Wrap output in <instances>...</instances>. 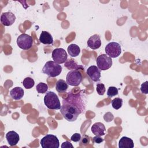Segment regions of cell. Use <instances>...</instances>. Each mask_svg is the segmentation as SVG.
<instances>
[{
	"label": "cell",
	"instance_id": "cell-23",
	"mask_svg": "<svg viewBox=\"0 0 148 148\" xmlns=\"http://www.w3.org/2000/svg\"><path fill=\"white\" fill-rule=\"evenodd\" d=\"M112 106L114 109H119L123 105V99L120 98H116L113 99L112 102Z\"/></svg>",
	"mask_w": 148,
	"mask_h": 148
},
{
	"label": "cell",
	"instance_id": "cell-10",
	"mask_svg": "<svg viewBox=\"0 0 148 148\" xmlns=\"http://www.w3.org/2000/svg\"><path fill=\"white\" fill-rule=\"evenodd\" d=\"M87 74L93 82H97L100 80L101 70L95 65L90 66L87 70Z\"/></svg>",
	"mask_w": 148,
	"mask_h": 148
},
{
	"label": "cell",
	"instance_id": "cell-30",
	"mask_svg": "<svg viewBox=\"0 0 148 148\" xmlns=\"http://www.w3.org/2000/svg\"><path fill=\"white\" fill-rule=\"evenodd\" d=\"M61 148H73V145H72V143L71 142H69V141H65L64 142H63L61 146Z\"/></svg>",
	"mask_w": 148,
	"mask_h": 148
},
{
	"label": "cell",
	"instance_id": "cell-17",
	"mask_svg": "<svg viewBox=\"0 0 148 148\" xmlns=\"http://www.w3.org/2000/svg\"><path fill=\"white\" fill-rule=\"evenodd\" d=\"M134 146L133 140L127 136H123L119 140V147L120 148H133Z\"/></svg>",
	"mask_w": 148,
	"mask_h": 148
},
{
	"label": "cell",
	"instance_id": "cell-2",
	"mask_svg": "<svg viewBox=\"0 0 148 148\" xmlns=\"http://www.w3.org/2000/svg\"><path fill=\"white\" fill-rule=\"evenodd\" d=\"M61 72L62 66L53 61L46 62L42 69V72L43 73L51 77H55L58 76Z\"/></svg>",
	"mask_w": 148,
	"mask_h": 148
},
{
	"label": "cell",
	"instance_id": "cell-24",
	"mask_svg": "<svg viewBox=\"0 0 148 148\" xmlns=\"http://www.w3.org/2000/svg\"><path fill=\"white\" fill-rule=\"evenodd\" d=\"M117 95H118V89L116 87H109L107 91V95L109 97H113Z\"/></svg>",
	"mask_w": 148,
	"mask_h": 148
},
{
	"label": "cell",
	"instance_id": "cell-26",
	"mask_svg": "<svg viewBox=\"0 0 148 148\" xmlns=\"http://www.w3.org/2000/svg\"><path fill=\"white\" fill-rule=\"evenodd\" d=\"M81 139V135L79 133H75L71 137V140L75 142H79Z\"/></svg>",
	"mask_w": 148,
	"mask_h": 148
},
{
	"label": "cell",
	"instance_id": "cell-6",
	"mask_svg": "<svg viewBox=\"0 0 148 148\" xmlns=\"http://www.w3.org/2000/svg\"><path fill=\"white\" fill-rule=\"evenodd\" d=\"M17 45L23 50H28L31 49L33 45L32 38L26 34H22L17 39Z\"/></svg>",
	"mask_w": 148,
	"mask_h": 148
},
{
	"label": "cell",
	"instance_id": "cell-3",
	"mask_svg": "<svg viewBox=\"0 0 148 148\" xmlns=\"http://www.w3.org/2000/svg\"><path fill=\"white\" fill-rule=\"evenodd\" d=\"M44 103L46 107L50 109L58 110L61 106L57 95L53 91L46 92L44 97Z\"/></svg>",
	"mask_w": 148,
	"mask_h": 148
},
{
	"label": "cell",
	"instance_id": "cell-8",
	"mask_svg": "<svg viewBox=\"0 0 148 148\" xmlns=\"http://www.w3.org/2000/svg\"><path fill=\"white\" fill-rule=\"evenodd\" d=\"M96 62L97 67L101 71H106L112 65V58L105 54L99 56L97 58Z\"/></svg>",
	"mask_w": 148,
	"mask_h": 148
},
{
	"label": "cell",
	"instance_id": "cell-21",
	"mask_svg": "<svg viewBox=\"0 0 148 148\" xmlns=\"http://www.w3.org/2000/svg\"><path fill=\"white\" fill-rule=\"evenodd\" d=\"M23 84L26 89H30L34 86L35 82L32 78L30 77H27L24 79Z\"/></svg>",
	"mask_w": 148,
	"mask_h": 148
},
{
	"label": "cell",
	"instance_id": "cell-28",
	"mask_svg": "<svg viewBox=\"0 0 148 148\" xmlns=\"http://www.w3.org/2000/svg\"><path fill=\"white\" fill-rule=\"evenodd\" d=\"M147 81H146L145 82L141 84V87H140V91L142 93H144L145 94H147Z\"/></svg>",
	"mask_w": 148,
	"mask_h": 148
},
{
	"label": "cell",
	"instance_id": "cell-25",
	"mask_svg": "<svg viewBox=\"0 0 148 148\" xmlns=\"http://www.w3.org/2000/svg\"><path fill=\"white\" fill-rule=\"evenodd\" d=\"M96 90H97V93L99 95H103L106 91L105 85L103 83H98L97 84Z\"/></svg>",
	"mask_w": 148,
	"mask_h": 148
},
{
	"label": "cell",
	"instance_id": "cell-13",
	"mask_svg": "<svg viewBox=\"0 0 148 148\" xmlns=\"http://www.w3.org/2000/svg\"><path fill=\"white\" fill-rule=\"evenodd\" d=\"M6 139L8 144L10 146H13L16 145L18 143L20 140V136L15 131H10L6 134Z\"/></svg>",
	"mask_w": 148,
	"mask_h": 148
},
{
	"label": "cell",
	"instance_id": "cell-5",
	"mask_svg": "<svg viewBox=\"0 0 148 148\" xmlns=\"http://www.w3.org/2000/svg\"><path fill=\"white\" fill-rule=\"evenodd\" d=\"M82 75L77 70H73L68 72L66 82L71 86H77L82 81Z\"/></svg>",
	"mask_w": 148,
	"mask_h": 148
},
{
	"label": "cell",
	"instance_id": "cell-16",
	"mask_svg": "<svg viewBox=\"0 0 148 148\" xmlns=\"http://www.w3.org/2000/svg\"><path fill=\"white\" fill-rule=\"evenodd\" d=\"M24 90L20 87H16L10 91V97L14 100H20L24 96Z\"/></svg>",
	"mask_w": 148,
	"mask_h": 148
},
{
	"label": "cell",
	"instance_id": "cell-4",
	"mask_svg": "<svg viewBox=\"0 0 148 148\" xmlns=\"http://www.w3.org/2000/svg\"><path fill=\"white\" fill-rule=\"evenodd\" d=\"M43 148H58L60 146L59 140L54 135L48 134L42 138L40 141Z\"/></svg>",
	"mask_w": 148,
	"mask_h": 148
},
{
	"label": "cell",
	"instance_id": "cell-18",
	"mask_svg": "<svg viewBox=\"0 0 148 148\" xmlns=\"http://www.w3.org/2000/svg\"><path fill=\"white\" fill-rule=\"evenodd\" d=\"M67 51L69 56L72 57H77L80 53V47L76 44H71L67 48Z\"/></svg>",
	"mask_w": 148,
	"mask_h": 148
},
{
	"label": "cell",
	"instance_id": "cell-20",
	"mask_svg": "<svg viewBox=\"0 0 148 148\" xmlns=\"http://www.w3.org/2000/svg\"><path fill=\"white\" fill-rule=\"evenodd\" d=\"M68 69H78L80 68H82V66L79 65H77L73 60H68V61L66 60L65 61V65H64Z\"/></svg>",
	"mask_w": 148,
	"mask_h": 148
},
{
	"label": "cell",
	"instance_id": "cell-31",
	"mask_svg": "<svg viewBox=\"0 0 148 148\" xmlns=\"http://www.w3.org/2000/svg\"><path fill=\"white\" fill-rule=\"evenodd\" d=\"M92 141L96 143H101L103 141V139L100 137V136H95L92 138Z\"/></svg>",
	"mask_w": 148,
	"mask_h": 148
},
{
	"label": "cell",
	"instance_id": "cell-22",
	"mask_svg": "<svg viewBox=\"0 0 148 148\" xmlns=\"http://www.w3.org/2000/svg\"><path fill=\"white\" fill-rule=\"evenodd\" d=\"M36 90L38 93L44 94L47 92L48 90V86L47 84L41 82L37 84L36 87Z\"/></svg>",
	"mask_w": 148,
	"mask_h": 148
},
{
	"label": "cell",
	"instance_id": "cell-27",
	"mask_svg": "<svg viewBox=\"0 0 148 148\" xmlns=\"http://www.w3.org/2000/svg\"><path fill=\"white\" fill-rule=\"evenodd\" d=\"M81 141L80 142V145H87L89 144V142H90V138L89 136H86V135H84L83 136L82 139L81 138Z\"/></svg>",
	"mask_w": 148,
	"mask_h": 148
},
{
	"label": "cell",
	"instance_id": "cell-9",
	"mask_svg": "<svg viewBox=\"0 0 148 148\" xmlns=\"http://www.w3.org/2000/svg\"><path fill=\"white\" fill-rule=\"evenodd\" d=\"M68 58L66 51L62 48H56L52 52V58L58 64L64 63Z\"/></svg>",
	"mask_w": 148,
	"mask_h": 148
},
{
	"label": "cell",
	"instance_id": "cell-12",
	"mask_svg": "<svg viewBox=\"0 0 148 148\" xmlns=\"http://www.w3.org/2000/svg\"><path fill=\"white\" fill-rule=\"evenodd\" d=\"M87 46L92 50H96L101 46V40L98 34H94L89 38L87 41Z\"/></svg>",
	"mask_w": 148,
	"mask_h": 148
},
{
	"label": "cell",
	"instance_id": "cell-1",
	"mask_svg": "<svg viewBox=\"0 0 148 148\" xmlns=\"http://www.w3.org/2000/svg\"><path fill=\"white\" fill-rule=\"evenodd\" d=\"M62 102L60 112L64 118L68 121H75L79 115L85 112L86 97L83 90L77 94L69 92Z\"/></svg>",
	"mask_w": 148,
	"mask_h": 148
},
{
	"label": "cell",
	"instance_id": "cell-11",
	"mask_svg": "<svg viewBox=\"0 0 148 148\" xmlns=\"http://www.w3.org/2000/svg\"><path fill=\"white\" fill-rule=\"evenodd\" d=\"M16 20L14 14L10 12L3 13L1 16V22L5 26L12 25Z\"/></svg>",
	"mask_w": 148,
	"mask_h": 148
},
{
	"label": "cell",
	"instance_id": "cell-7",
	"mask_svg": "<svg viewBox=\"0 0 148 148\" xmlns=\"http://www.w3.org/2000/svg\"><path fill=\"white\" fill-rule=\"evenodd\" d=\"M106 55L110 58H116L120 56L121 53V46L117 42H110L105 48Z\"/></svg>",
	"mask_w": 148,
	"mask_h": 148
},
{
	"label": "cell",
	"instance_id": "cell-15",
	"mask_svg": "<svg viewBox=\"0 0 148 148\" xmlns=\"http://www.w3.org/2000/svg\"><path fill=\"white\" fill-rule=\"evenodd\" d=\"M39 41L44 45H50L53 43V38L51 35L47 31H42L40 36Z\"/></svg>",
	"mask_w": 148,
	"mask_h": 148
},
{
	"label": "cell",
	"instance_id": "cell-19",
	"mask_svg": "<svg viewBox=\"0 0 148 148\" xmlns=\"http://www.w3.org/2000/svg\"><path fill=\"white\" fill-rule=\"evenodd\" d=\"M68 88V86L67 83L62 80V79H59L56 84V89L58 92H65L67 90Z\"/></svg>",
	"mask_w": 148,
	"mask_h": 148
},
{
	"label": "cell",
	"instance_id": "cell-14",
	"mask_svg": "<svg viewBox=\"0 0 148 148\" xmlns=\"http://www.w3.org/2000/svg\"><path fill=\"white\" fill-rule=\"evenodd\" d=\"M106 131L104 124L101 122L94 123L91 127V131L95 136H103Z\"/></svg>",
	"mask_w": 148,
	"mask_h": 148
},
{
	"label": "cell",
	"instance_id": "cell-29",
	"mask_svg": "<svg viewBox=\"0 0 148 148\" xmlns=\"http://www.w3.org/2000/svg\"><path fill=\"white\" fill-rule=\"evenodd\" d=\"M104 120L107 121V122H109V121H111L113 119V114L110 113V112H108L106 113L105 115H104Z\"/></svg>",
	"mask_w": 148,
	"mask_h": 148
}]
</instances>
